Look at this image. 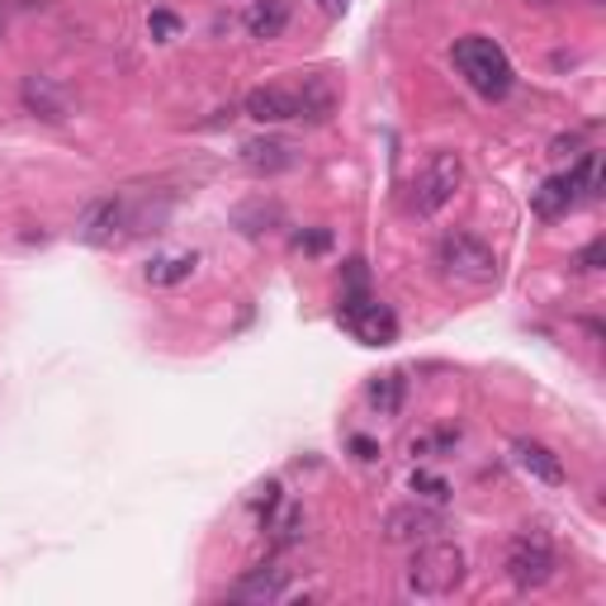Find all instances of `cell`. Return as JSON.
Returning a JSON list of instances; mask_svg holds the SVG:
<instances>
[{
    "instance_id": "6da1fadb",
    "label": "cell",
    "mask_w": 606,
    "mask_h": 606,
    "mask_svg": "<svg viewBox=\"0 0 606 606\" xmlns=\"http://www.w3.org/2000/svg\"><path fill=\"white\" fill-rule=\"evenodd\" d=\"M465 583V550L451 545V540H422L412 550V564H408V593L412 597H426V602H441L459 593Z\"/></svg>"
},
{
    "instance_id": "7a4b0ae2",
    "label": "cell",
    "mask_w": 606,
    "mask_h": 606,
    "mask_svg": "<svg viewBox=\"0 0 606 606\" xmlns=\"http://www.w3.org/2000/svg\"><path fill=\"white\" fill-rule=\"evenodd\" d=\"M436 270L445 284H459V290H484V284L498 280V257L484 237H474L465 228L445 232L436 242Z\"/></svg>"
},
{
    "instance_id": "3957f363",
    "label": "cell",
    "mask_w": 606,
    "mask_h": 606,
    "mask_svg": "<svg viewBox=\"0 0 606 606\" xmlns=\"http://www.w3.org/2000/svg\"><path fill=\"white\" fill-rule=\"evenodd\" d=\"M451 57H455V67L459 76L484 95V100H502L507 90H512L517 82V72H512V62H507V53L498 43H493L488 34H465V39H455L451 47Z\"/></svg>"
},
{
    "instance_id": "277c9868",
    "label": "cell",
    "mask_w": 606,
    "mask_h": 606,
    "mask_svg": "<svg viewBox=\"0 0 606 606\" xmlns=\"http://www.w3.org/2000/svg\"><path fill=\"white\" fill-rule=\"evenodd\" d=\"M459 185H465V162H459V152H432V162L412 175L403 204H408L412 218H436L445 204L459 195Z\"/></svg>"
},
{
    "instance_id": "5b68a950",
    "label": "cell",
    "mask_w": 606,
    "mask_h": 606,
    "mask_svg": "<svg viewBox=\"0 0 606 606\" xmlns=\"http://www.w3.org/2000/svg\"><path fill=\"white\" fill-rule=\"evenodd\" d=\"M502 569H507V578H512V587L535 593V587H545L554 578L560 560H554V545L545 531H521V535H512V545H507Z\"/></svg>"
},
{
    "instance_id": "8992f818",
    "label": "cell",
    "mask_w": 606,
    "mask_h": 606,
    "mask_svg": "<svg viewBox=\"0 0 606 606\" xmlns=\"http://www.w3.org/2000/svg\"><path fill=\"white\" fill-rule=\"evenodd\" d=\"M342 323H346V332L356 342H365V346H393L398 342V317H393V309L389 303H379V299H370L356 284L346 299H342Z\"/></svg>"
},
{
    "instance_id": "52a82bcc",
    "label": "cell",
    "mask_w": 606,
    "mask_h": 606,
    "mask_svg": "<svg viewBox=\"0 0 606 606\" xmlns=\"http://www.w3.org/2000/svg\"><path fill=\"white\" fill-rule=\"evenodd\" d=\"M76 232H82V242H90V247H115L133 232V214L123 199H95L82 214V223H76Z\"/></svg>"
},
{
    "instance_id": "ba28073f",
    "label": "cell",
    "mask_w": 606,
    "mask_h": 606,
    "mask_svg": "<svg viewBox=\"0 0 606 606\" xmlns=\"http://www.w3.org/2000/svg\"><path fill=\"white\" fill-rule=\"evenodd\" d=\"M242 166H247L251 175H280V171H294V166H299V142L275 138V133L251 138V142H242Z\"/></svg>"
},
{
    "instance_id": "9c48e42d",
    "label": "cell",
    "mask_w": 606,
    "mask_h": 606,
    "mask_svg": "<svg viewBox=\"0 0 606 606\" xmlns=\"http://www.w3.org/2000/svg\"><path fill=\"white\" fill-rule=\"evenodd\" d=\"M441 531V512H432V507H393V512L385 517V540L389 545H422V540H432Z\"/></svg>"
},
{
    "instance_id": "30bf717a",
    "label": "cell",
    "mask_w": 606,
    "mask_h": 606,
    "mask_svg": "<svg viewBox=\"0 0 606 606\" xmlns=\"http://www.w3.org/2000/svg\"><path fill=\"white\" fill-rule=\"evenodd\" d=\"M228 593L237 597V602H257V606H266V602H284V593H290V569H280V564H257V569H247L242 578H237Z\"/></svg>"
},
{
    "instance_id": "8fae6325",
    "label": "cell",
    "mask_w": 606,
    "mask_h": 606,
    "mask_svg": "<svg viewBox=\"0 0 606 606\" xmlns=\"http://www.w3.org/2000/svg\"><path fill=\"white\" fill-rule=\"evenodd\" d=\"M242 109H247V119H257V123H290V119H299V90L294 86H257Z\"/></svg>"
},
{
    "instance_id": "7c38bea8",
    "label": "cell",
    "mask_w": 606,
    "mask_h": 606,
    "mask_svg": "<svg viewBox=\"0 0 606 606\" xmlns=\"http://www.w3.org/2000/svg\"><path fill=\"white\" fill-rule=\"evenodd\" d=\"M20 95H24V109H29V115L47 119V123H62V119H67V109H72L67 90H62L53 76H24Z\"/></svg>"
},
{
    "instance_id": "4fadbf2b",
    "label": "cell",
    "mask_w": 606,
    "mask_h": 606,
    "mask_svg": "<svg viewBox=\"0 0 606 606\" xmlns=\"http://www.w3.org/2000/svg\"><path fill=\"white\" fill-rule=\"evenodd\" d=\"M512 459H517V469L521 474H531L535 484H545V488H564V459L550 451V445H540V441H517L512 445Z\"/></svg>"
},
{
    "instance_id": "5bb4252c",
    "label": "cell",
    "mask_w": 606,
    "mask_h": 606,
    "mask_svg": "<svg viewBox=\"0 0 606 606\" xmlns=\"http://www.w3.org/2000/svg\"><path fill=\"white\" fill-rule=\"evenodd\" d=\"M199 270L195 251H156V257L142 266V280L156 284V290H171V284H185Z\"/></svg>"
},
{
    "instance_id": "9a60e30c",
    "label": "cell",
    "mask_w": 606,
    "mask_h": 606,
    "mask_svg": "<svg viewBox=\"0 0 606 606\" xmlns=\"http://www.w3.org/2000/svg\"><path fill=\"white\" fill-rule=\"evenodd\" d=\"M242 24L251 39H280L284 24H290V0H251Z\"/></svg>"
},
{
    "instance_id": "2e32d148",
    "label": "cell",
    "mask_w": 606,
    "mask_h": 606,
    "mask_svg": "<svg viewBox=\"0 0 606 606\" xmlns=\"http://www.w3.org/2000/svg\"><path fill=\"white\" fill-rule=\"evenodd\" d=\"M294 90H299V119H313V123L332 119V109H337V90H332V82L323 72L303 76V86H294Z\"/></svg>"
},
{
    "instance_id": "e0dca14e",
    "label": "cell",
    "mask_w": 606,
    "mask_h": 606,
    "mask_svg": "<svg viewBox=\"0 0 606 606\" xmlns=\"http://www.w3.org/2000/svg\"><path fill=\"white\" fill-rule=\"evenodd\" d=\"M535 214L540 218H564L569 209H573V204H578V195H573V181H569V171L564 175H550V181L545 185H540L535 190Z\"/></svg>"
},
{
    "instance_id": "ac0fdd59",
    "label": "cell",
    "mask_w": 606,
    "mask_h": 606,
    "mask_svg": "<svg viewBox=\"0 0 606 606\" xmlns=\"http://www.w3.org/2000/svg\"><path fill=\"white\" fill-rule=\"evenodd\" d=\"M569 181H573V195H578V199H597L602 195V156L583 152L578 162L569 166Z\"/></svg>"
},
{
    "instance_id": "d6986e66",
    "label": "cell",
    "mask_w": 606,
    "mask_h": 606,
    "mask_svg": "<svg viewBox=\"0 0 606 606\" xmlns=\"http://www.w3.org/2000/svg\"><path fill=\"white\" fill-rule=\"evenodd\" d=\"M403 389H408V379L403 375H385V379H375L370 385V403L379 418H393L398 408H403Z\"/></svg>"
},
{
    "instance_id": "ffe728a7",
    "label": "cell",
    "mask_w": 606,
    "mask_h": 606,
    "mask_svg": "<svg viewBox=\"0 0 606 606\" xmlns=\"http://www.w3.org/2000/svg\"><path fill=\"white\" fill-rule=\"evenodd\" d=\"M270 531H275V550L299 545V540H303V512H299V507H290V512H284L275 526H270Z\"/></svg>"
},
{
    "instance_id": "44dd1931",
    "label": "cell",
    "mask_w": 606,
    "mask_h": 606,
    "mask_svg": "<svg viewBox=\"0 0 606 606\" xmlns=\"http://www.w3.org/2000/svg\"><path fill=\"white\" fill-rule=\"evenodd\" d=\"M412 493H422V498H432V502H445V498H451V484H445L441 474L418 469V474H412Z\"/></svg>"
},
{
    "instance_id": "7402d4cb",
    "label": "cell",
    "mask_w": 606,
    "mask_h": 606,
    "mask_svg": "<svg viewBox=\"0 0 606 606\" xmlns=\"http://www.w3.org/2000/svg\"><path fill=\"white\" fill-rule=\"evenodd\" d=\"M275 507H280V484H266L257 488V498H251V512H257L261 526H270V517H275Z\"/></svg>"
},
{
    "instance_id": "603a6c76",
    "label": "cell",
    "mask_w": 606,
    "mask_h": 606,
    "mask_svg": "<svg viewBox=\"0 0 606 606\" xmlns=\"http://www.w3.org/2000/svg\"><path fill=\"white\" fill-rule=\"evenodd\" d=\"M602 257H606V242L597 237V242H587V247L578 251V261H573V266H578V270H602Z\"/></svg>"
},
{
    "instance_id": "cb8c5ba5",
    "label": "cell",
    "mask_w": 606,
    "mask_h": 606,
    "mask_svg": "<svg viewBox=\"0 0 606 606\" xmlns=\"http://www.w3.org/2000/svg\"><path fill=\"white\" fill-rule=\"evenodd\" d=\"M148 29H152V39L156 43H166L171 34H175V14H166V10H156L152 20H148Z\"/></svg>"
},
{
    "instance_id": "d4e9b609",
    "label": "cell",
    "mask_w": 606,
    "mask_h": 606,
    "mask_svg": "<svg viewBox=\"0 0 606 606\" xmlns=\"http://www.w3.org/2000/svg\"><path fill=\"white\" fill-rule=\"evenodd\" d=\"M317 10H323L327 20H342V14H346V0H317Z\"/></svg>"
},
{
    "instance_id": "484cf974",
    "label": "cell",
    "mask_w": 606,
    "mask_h": 606,
    "mask_svg": "<svg viewBox=\"0 0 606 606\" xmlns=\"http://www.w3.org/2000/svg\"><path fill=\"white\" fill-rule=\"evenodd\" d=\"M350 451H356L360 459H379V451H375V441H365V436H356V441H350Z\"/></svg>"
},
{
    "instance_id": "4316f807",
    "label": "cell",
    "mask_w": 606,
    "mask_h": 606,
    "mask_svg": "<svg viewBox=\"0 0 606 606\" xmlns=\"http://www.w3.org/2000/svg\"><path fill=\"white\" fill-rule=\"evenodd\" d=\"M299 247H309V251H323V247H327V232H313V237H299Z\"/></svg>"
},
{
    "instance_id": "83f0119b",
    "label": "cell",
    "mask_w": 606,
    "mask_h": 606,
    "mask_svg": "<svg viewBox=\"0 0 606 606\" xmlns=\"http://www.w3.org/2000/svg\"><path fill=\"white\" fill-rule=\"evenodd\" d=\"M0 34H6V14H0Z\"/></svg>"
},
{
    "instance_id": "f1b7e54d",
    "label": "cell",
    "mask_w": 606,
    "mask_h": 606,
    "mask_svg": "<svg viewBox=\"0 0 606 606\" xmlns=\"http://www.w3.org/2000/svg\"><path fill=\"white\" fill-rule=\"evenodd\" d=\"M587 6H602V0H587Z\"/></svg>"
},
{
    "instance_id": "f546056e",
    "label": "cell",
    "mask_w": 606,
    "mask_h": 606,
    "mask_svg": "<svg viewBox=\"0 0 606 606\" xmlns=\"http://www.w3.org/2000/svg\"><path fill=\"white\" fill-rule=\"evenodd\" d=\"M535 6H550V0H535Z\"/></svg>"
}]
</instances>
